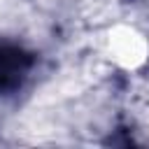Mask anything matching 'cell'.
Wrapping results in <instances>:
<instances>
[{
  "label": "cell",
  "instance_id": "cell-1",
  "mask_svg": "<svg viewBox=\"0 0 149 149\" xmlns=\"http://www.w3.org/2000/svg\"><path fill=\"white\" fill-rule=\"evenodd\" d=\"M26 65L28 63L21 51L0 47V91L14 86L19 81V77L26 72Z\"/></svg>",
  "mask_w": 149,
  "mask_h": 149
}]
</instances>
